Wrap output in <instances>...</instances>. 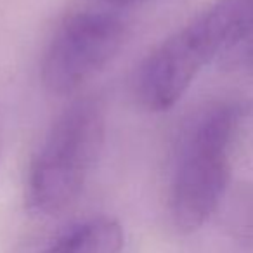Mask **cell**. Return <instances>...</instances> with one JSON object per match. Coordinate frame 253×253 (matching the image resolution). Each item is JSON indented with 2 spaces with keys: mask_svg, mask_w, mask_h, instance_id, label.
<instances>
[{
  "mask_svg": "<svg viewBox=\"0 0 253 253\" xmlns=\"http://www.w3.org/2000/svg\"><path fill=\"white\" fill-rule=\"evenodd\" d=\"M106 139V108L99 97H78L50 125L26 175L32 213L57 217L84 191Z\"/></svg>",
  "mask_w": 253,
  "mask_h": 253,
  "instance_id": "3",
  "label": "cell"
},
{
  "mask_svg": "<svg viewBox=\"0 0 253 253\" xmlns=\"http://www.w3.org/2000/svg\"><path fill=\"white\" fill-rule=\"evenodd\" d=\"M252 39L253 0H215L142 59L134 80L139 104L151 113L172 109L203 68L232 57Z\"/></svg>",
  "mask_w": 253,
  "mask_h": 253,
  "instance_id": "1",
  "label": "cell"
},
{
  "mask_svg": "<svg viewBox=\"0 0 253 253\" xmlns=\"http://www.w3.org/2000/svg\"><path fill=\"white\" fill-rule=\"evenodd\" d=\"M243 123L245 109L239 104L211 102L182 125L167 196L169 217L177 232L200 231L222 205Z\"/></svg>",
  "mask_w": 253,
  "mask_h": 253,
  "instance_id": "2",
  "label": "cell"
},
{
  "mask_svg": "<svg viewBox=\"0 0 253 253\" xmlns=\"http://www.w3.org/2000/svg\"><path fill=\"white\" fill-rule=\"evenodd\" d=\"M102 4L111 5V7H134V5H139L146 0H99Z\"/></svg>",
  "mask_w": 253,
  "mask_h": 253,
  "instance_id": "6",
  "label": "cell"
},
{
  "mask_svg": "<svg viewBox=\"0 0 253 253\" xmlns=\"http://www.w3.org/2000/svg\"><path fill=\"white\" fill-rule=\"evenodd\" d=\"M236 56H238V57H241V56H243V59H246V61H248V63L253 66V39L250 40V42L246 43V45L243 47V49L239 50V52L236 54Z\"/></svg>",
  "mask_w": 253,
  "mask_h": 253,
  "instance_id": "7",
  "label": "cell"
},
{
  "mask_svg": "<svg viewBox=\"0 0 253 253\" xmlns=\"http://www.w3.org/2000/svg\"><path fill=\"white\" fill-rule=\"evenodd\" d=\"M125 232L118 220L94 217L75 225L40 253H122Z\"/></svg>",
  "mask_w": 253,
  "mask_h": 253,
  "instance_id": "5",
  "label": "cell"
},
{
  "mask_svg": "<svg viewBox=\"0 0 253 253\" xmlns=\"http://www.w3.org/2000/svg\"><path fill=\"white\" fill-rule=\"evenodd\" d=\"M126 25L104 9H80L61 21L42 59V84L52 95L77 94L123 47Z\"/></svg>",
  "mask_w": 253,
  "mask_h": 253,
  "instance_id": "4",
  "label": "cell"
}]
</instances>
